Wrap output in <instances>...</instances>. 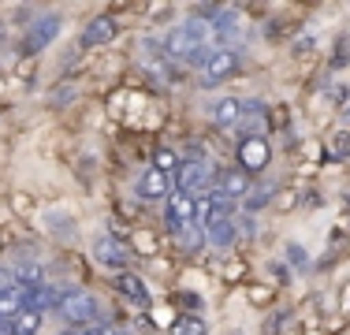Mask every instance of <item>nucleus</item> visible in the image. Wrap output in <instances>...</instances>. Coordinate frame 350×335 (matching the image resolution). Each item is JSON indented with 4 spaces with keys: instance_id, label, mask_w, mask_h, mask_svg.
<instances>
[{
    "instance_id": "obj_1",
    "label": "nucleus",
    "mask_w": 350,
    "mask_h": 335,
    "mask_svg": "<svg viewBox=\"0 0 350 335\" xmlns=\"http://www.w3.org/2000/svg\"><path fill=\"white\" fill-rule=\"evenodd\" d=\"M64 30V15H56V12H49V15H38V19H30V27L27 34H23V53L27 56H38L41 49H49L56 41V34Z\"/></svg>"
},
{
    "instance_id": "obj_2",
    "label": "nucleus",
    "mask_w": 350,
    "mask_h": 335,
    "mask_svg": "<svg viewBox=\"0 0 350 335\" xmlns=\"http://www.w3.org/2000/svg\"><path fill=\"white\" fill-rule=\"evenodd\" d=\"M56 313H60L68 324H82V328H90V324L97 321V298L86 295V291H64L60 302H56Z\"/></svg>"
},
{
    "instance_id": "obj_3",
    "label": "nucleus",
    "mask_w": 350,
    "mask_h": 335,
    "mask_svg": "<svg viewBox=\"0 0 350 335\" xmlns=\"http://www.w3.org/2000/svg\"><path fill=\"white\" fill-rule=\"evenodd\" d=\"M235 157H239V168L246 175L254 172H265L272 161V146H269V134H250V138H239L235 146Z\"/></svg>"
},
{
    "instance_id": "obj_4",
    "label": "nucleus",
    "mask_w": 350,
    "mask_h": 335,
    "mask_svg": "<svg viewBox=\"0 0 350 335\" xmlns=\"http://www.w3.org/2000/svg\"><path fill=\"white\" fill-rule=\"evenodd\" d=\"M175 190L190 198L209 194V164L205 161H183L179 172H175Z\"/></svg>"
},
{
    "instance_id": "obj_5",
    "label": "nucleus",
    "mask_w": 350,
    "mask_h": 335,
    "mask_svg": "<svg viewBox=\"0 0 350 335\" xmlns=\"http://www.w3.org/2000/svg\"><path fill=\"white\" fill-rule=\"evenodd\" d=\"M239 71V53L235 49H224V45H216L213 49V56H209V64L202 67V86H220L224 79H231V75Z\"/></svg>"
},
{
    "instance_id": "obj_6",
    "label": "nucleus",
    "mask_w": 350,
    "mask_h": 335,
    "mask_svg": "<svg viewBox=\"0 0 350 335\" xmlns=\"http://www.w3.org/2000/svg\"><path fill=\"white\" fill-rule=\"evenodd\" d=\"M94 257H97V265L112 268V272L120 276V272H127L131 246H127V242H120V239H112V234H101V239L94 242Z\"/></svg>"
},
{
    "instance_id": "obj_7",
    "label": "nucleus",
    "mask_w": 350,
    "mask_h": 335,
    "mask_svg": "<svg viewBox=\"0 0 350 335\" xmlns=\"http://www.w3.org/2000/svg\"><path fill=\"white\" fill-rule=\"evenodd\" d=\"M116 38H120V23H116L112 15H94V19L86 23V30H82V45H90V49L112 45Z\"/></svg>"
},
{
    "instance_id": "obj_8",
    "label": "nucleus",
    "mask_w": 350,
    "mask_h": 335,
    "mask_svg": "<svg viewBox=\"0 0 350 335\" xmlns=\"http://www.w3.org/2000/svg\"><path fill=\"white\" fill-rule=\"evenodd\" d=\"M216 190H224L231 201H239V198H246L254 187H250V175L243 172V168H224V172L216 175Z\"/></svg>"
},
{
    "instance_id": "obj_9",
    "label": "nucleus",
    "mask_w": 350,
    "mask_h": 335,
    "mask_svg": "<svg viewBox=\"0 0 350 335\" xmlns=\"http://www.w3.org/2000/svg\"><path fill=\"white\" fill-rule=\"evenodd\" d=\"M138 198H142V201H161V198H168V175L157 172V168H146V172H142V179H138Z\"/></svg>"
},
{
    "instance_id": "obj_10",
    "label": "nucleus",
    "mask_w": 350,
    "mask_h": 335,
    "mask_svg": "<svg viewBox=\"0 0 350 335\" xmlns=\"http://www.w3.org/2000/svg\"><path fill=\"white\" fill-rule=\"evenodd\" d=\"M239 116H243V100H239V97H220L213 105V123H216V127H224V131H235Z\"/></svg>"
},
{
    "instance_id": "obj_11",
    "label": "nucleus",
    "mask_w": 350,
    "mask_h": 335,
    "mask_svg": "<svg viewBox=\"0 0 350 335\" xmlns=\"http://www.w3.org/2000/svg\"><path fill=\"white\" fill-rule=\"evenodd\" d=\"M116 287H120L123 298L138 302V306H149V291H146V283H142L135 272H120V276H116Z\"/></svg>"
},
{
    "instance_id": "obj_12",
    "label": "nucleus",
    "mask_w": 350,
    "mask_h": 335,
    "mask_svg": "<svg viewBox=\"0 0 350 335\" xmlns=\"http://www.w3.org/2000/svg\"><path fill=\"white\" fill-rule=\"evenodd\" d=\"M172 335H209V328H205V321L198 313H183V317H175L172 321Z\"/></svg>"
},
{
    "instance_id": "obj_13",
    "label": "nucleus",
    "mask_w": 350,
    "mask_h": 335,
    "mask_svg": "<svg viewBox=\"0 0 350 335\" xmlns=\"http://www.w3.org/2000/svg\"><path fill=\"white\" fill-rule=\"evenodd\" d=\"M23 313V298H19V287L15 291H4L0 295V324H12L15 317Z\"/></svg>"
},
{
    "instance_id": "obj_14",
    "label": "nucleus",
    "mask_w": 350,
    "mask_h": 335,
    "mask_svg": "<svg viewBox=\"0 0 350 335\" xmlns=\"http://www.w3.org/2000/svg\"><path fill=\"white\" fill-rule=\"evenodd\" d=\"M179 153H175V149H168V146H161V149H157V153H153V164H149V168H157V172H164V175H172V172H179Z\"/></svg>"
},
{
    "instance_id": "obj_15",
    "label": "nucleus",
    "mask_w": 350,
    "mask_h": 335,
    "mask_svg": "<svg viewBox=\"0 0 350 335\" xmlns=\"http://www.w3.org/2000/svg\"><path fill=\"white\" fill-rule=\"evenodd\" d=\"M205 239H209L213 246H231V242H235V220H224V224H213V228L205 231Z\"/></svg>"
},
{
    "instance_id": "obj_16",
    "label": "nucleus",
    "mask_w": 350,
    "mask_h": 335,
    "mask_svg": "<svg viewBox=\"0 0 350 335\" xmlns=\"http://www.w3.org/2000/svg\"><path fill=\"white\" fill-rule=\"evenodd\" d=\"M38 328H41V313H30V309H23V313L12 321L15 335H38Z\"/></svg>"
},
{
    "instance_id": "obj_17",
    "label": "nucleus",
    "mask_w": 350,
    "mask_h": 335,
    "mask_svg": "<svg viewBox=\"0 0 350 335\" xmlns=\"http://www.w3.org/2000/svg\"><path fill=\"white\" fill-rule=\"evenodd\" d=\"M131 250H138V254L153 257L157 254V239L149 231H131Z\"/></svg>"
},
{
    "instance_id": "obj_18",
    "label": "nucleus",
    "mask_w": 350,
    "mask_h": 335,
    "mask_svg": "<svg viewBox=\"0 0 350 335\" xmlns=\"http://www.w3.org/2000/svg\"><path fill=\"white\" fill-rule=\"evenodd\" d=\"M272 198H276L272 190H250V194H246V209H250V213H257L261 205H272Z\"/></svg>"
},
{
    "instance_id": "obj_19",
    "label": "nucleus",
    "mask_w": 350,
    "mask_h": 335,
    "mask_svg": "<svg viewBox=\"0 0 350 335\" xmlns=\"http://www.w3.org/2000/svg\"><path fill=\"white\" fill-rule=\"evenodd\" d=\"M276 198H280V201H272V205H276L280 213H287V209H295V201H298V194H291V190H280Z\"/></svg>"
},
{
    "instance_id": "obj_20",
    "label": "nucleus",
    "mask_w": 350,
    "mask_h": 335,
    "mask_svg": "<svg viewBox=\"0 0 350 335\" xmlns=\"http://www.w3.org/2000/svg\"><path fill=\"white\" fill-rule=\"evenodd\" d=\"M287 261L302 268V265H306V250H302V246H295V242H291V246H287Z\"/></svg>"
},
{
    "instance_id": "obj_21",
    "label": "nucleus",
    "mask_w": 350,
    "mask_h": 335,
    "mask_svg": "<svg viewBox=\"0 0 350 335\" xmlns=\"http://www.w3.org/2000/svg\"><path fill=\"white\" fill-rule=\"evenodd\" d=\"M243 276H246V265L243 261H231L228 265V280H243Z\"/></svg>"
},
{
    "instance_id": "obj_22",
    "label": "nucleus",
    "mask_w": 350,
    "mask_h": 335,
    "mask_svg": "<svg viewBox=\"0 0 350 335\" xmlns=\"http://www.w3.org/2000/svg\"><path fill=\"white\" fill-rule=\"evenodd\" d=\"M332 149H336V153H347V149H350V134L347 131L336 134V146H332Z\"/></svg>"
},
{
    "instance_id": "obj_23",
    "label": "nucleus",
    "mask_w": 350,
    "mask_h": 335,
    "mask_svg": "<svg viewBox=\"0 0 350 335\" xmlns=\"http://www.w3.org/2000/svg\"><path fill=\"white\" fill-rule=\"evenodd\" d=\"M250 302H254V306H261V302H269V291L254 287V291H250Z\"/></svg>"
},
{
    "instance_id": "obj_24",
    "label": "nucleus",
    "mask_w": 350,
    "mask_h": 335,
    "mask_svg": "<svg viewBox=\"0 0 350 335\" xmlns=\"http://www.w3.org/2000/svg\"><path fill=\"white\" fill-rule=\"evenodd\" d=\"M272 123H276V127H283V123H287V112H283V105H276V112H272Z\"/></svg>"
},
{
    "instance_id": "obj_25",
    "label": "nucleus",
    "mask_w": 350,
    "mask_h": 335,
    "mask_svg": "<svg viewBox=\"0 0 350 335\" xmlns=\"http://www.w3.org/2000/svg\"><path fill=\"white\" fill-rule=\"evenodd\" d=\"M82 335H112V328H86Z\"/></svg>"
},
{
    "instance_id": "obj_26",
    "label": "nucleus",
    "mask_w": 350,
    "mask_h": 335,
    "mask_svg": "<svg viewBox=\"0 0 350 335\" xmlns=\"http://www.w3.org/2000/svg\"><path fill=\"white\" fill-rule=\"evenodd\" d=\"M343 123H350V100L343 105Z\"/></svg>"
},
{
    "instance_id": "obj_27",
    "label": "nucleus",
    "mask_w": 350,
    "mask_h": 335,
    "mask_svg": "<svg viewBox=\"0 0 350 335\" xmlns=\"http://www.w3.org/2000/svg\"><path fill=\"white\" fill-rule=\"evenodd\" d=\"M0 335H15V332H12V324H0Z\"/></svg>"
},
{
    "instance_id": "obj_28",
    "label": "nucleus",
    "mask_w": 350,
    "mask_h": 335,
    "mask_svg": "<svg viewBox=\"0 0 350 335\" xmlns=\"http://www.w3.org/2000/svg\"><path fill=\"white\" fill-rule=\"evenodd\" d=\"M112 335H131V332H112Z\"/></svg>"
},
{
    "instance_id": "obj_29",
    "label": "nucleus",
    "mask_w": 350,
    "mask_h": 335,
    "mask_svg": "<svg viewBox=\"0 0 350 335\" xmlns=\"http://www.w3.org/2000/svg\"><path fill=\"white\" fill-rule=\"evenodd\" d=\"M0 34H4V27H0Z\"/></svg>"
}]
</instances>
